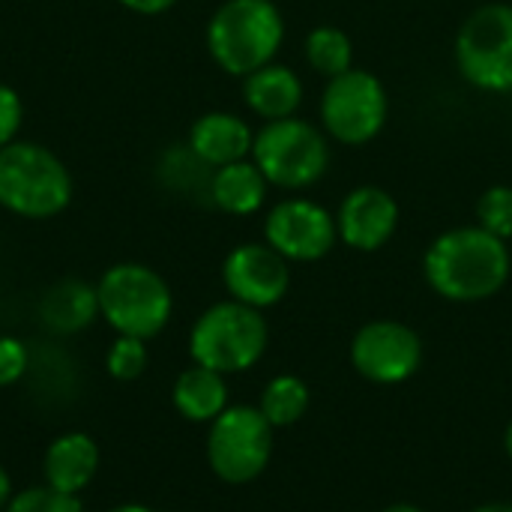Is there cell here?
<instances>
[{
  "label": "cell",
  "instance_id": "6da1fadb",
  "mask_svg": "<svg viewBox=\"0 0 512 512\" xmlns=\"http://www.w3.org/2000/svg\"><path fill=\"white\" fill-rule=\"evenodd\" d=\"M512 258L507 240L480 225L444 231L423 258L426 282L453 303H477L495 297L510 279Z\"/></svg>",
  "mask_w": 512,
  "mask_h": 512
},
{
  "label": "cell",
  "instance_id": "7a4b0ae2",
  "mask_svg": "<svg viewBox=\"0 0 512 512\" xmlns=\"http://www.w3.org/2000/svg\"><path fill=\"white\" fill-rule=\"evenodd\" d=\"M282 42L285 18L273 0H225L207 24L210 57L237 78L273 63Z\"/></svg>",
  "mask_w": 512,
  "mask_h": 512
},
{
  "label": "cell",
  "instance_id": "3957f363",
  "mask_svg": "<svg viewBox=\"0 0 512 512\" xmlns=\"http://www.w3.org/2000/svg\"><path fill=\"white\" fill-rule=\"evenodd\" d=\"M72 201L69 168L36 141L0 147V207L24 219L60 216Z\"/></svg>",
  "mask_w": 512,
  "mask_h": 512
},
{
  "label": "cell",
  "instance_id": "277c9868",
  "mask_svg": "<svg viewBox=\"0 0 512 512\" xmlns=\"http://www.w3.org/2000/svg\"><path fill=\"white\" fill-rule=\"evenodd\" d=\"M99 315L117 336L153 339L159 336L174 312L168 282L147 264H114L96 282Z\"/></svg>",
  "mask_w": 512,
  "mask_h": 512
},
{
  "label": "cell",
  "instance_id": "5b68a950",
  "mask_svg": "<svg viewBox=\"0 0 512 512\" xmlns=\"http://www.w3.org/2000/svg\"><path fill=\"white\" fill-rule=\"evenodd\" d=\"M270 342L267 321L261 309L237 300L213 303L198 315L189 333V354L198 366L222 375H237L252 369Z\"/></svg>",
  "mask_w": 512,
  "mask_h": 512
},
{
  "label": "cell",
  "instance_id": "8992f818",
  "mask_svg": "<svg viewBox=\"0 0 512 512\" xmlns=\"http://www.w3.org/2000/svg\"><path fill=\"white\" fill-rule=\"evenodd\" d=\"M252 162L270 186L306 189L318 183L330 165V147L318 126L300 117L267 120L252 141Z\"/></svg>",
  "mask_w": 512,
  "mask_h": 512
},
{
  "label": "cell",
  "instance_id": "52a82bcc",
  "mask_svg": "<svg viewBox=\"0 0 512 512\" xmlns=\"http://www.w3.org/2000/svg\"><path fill=\"white\" fill-rule=\"evenodd\" d=\"M273 426L252 405H228L207 432V462L222 483L258 480L273 456Z\"/></svg>",
  "mask_w": 512,
  "mask_h": 512
},
{
  "label": "cell",
  "instance_id": "ba28073f",
  "mask_svg": "<svg viewBox=\"0 0 512 512\" xmlns=\"http://www.w3.org/2000/svg\"><path fill=\"white\" fill-rule=\"evenodd\" d=\"M456 66L468 84L489 93L512 90V6L486 3L456 33Z\"/></svg>",
  "mask_w": 512,
  "mask_h": 512
},
{
  "label": "cell",
  "instance_id": "9c48e42d",
  "mask_svg": "<svg viewBox=\"0 0 512 512\" xmlns=\"http://www.w3.org/2000/svg\"><path fill=\"white\" fill-rule=\"evenodd\" d=\"M390 99L378 75L366 69H348L327 81L321 96V123L339 144H369L387 123Z\"/></svg>",
  "mask_w": 512,
  "mask_h": 512
},
{
  "label": "cell",
  "instance_id": "30bf717a",
  "mask_svg": "<svg viewBox=\"0 0 512 512\" xmlns=\"http://www.w3.org/2000/svg\"><path fill=\"white\" fill-rule=\"evenodd\" d=\"M336 240V216L309 198H285L264 219V243L273 246L285 261H318L333 249Z\"/></svg>",
  "mask_w": 512,
  "mask_h": 512
},
{
  "label": "cell",
  "instance_id": "8fae6325",
  "mask_svg": "<svg viewBox=\"0 0 512 512\" xmlns=\"http://www.w3.org/2000/svg\"><path fill=\"white\" fill-rule=\"evenodd\" d=\"M351 363L372 384H402L420 369L423 342L402 321H369L351 342Z\"/></svg>",
  "mask_w": 512,
  "mask_h": 512
},
{
  "label": "cell",
  "instance_id": "7c38bea8",
  "mask_svg": "<svg viewBox=\"0 0 512 512\" xmlns=\"http://www.w3.org/2000/svg\"><path fill=\"white\" fill-rule=\"evenodd\" d=\"M222 282L231 300L252 309L276 306L291 288L288 261L267 243H243L228 252L222 264Z\"/></svg>",
  "mask_w": 512,
  "mask_h": 512
},
{
  "label": "cell",
  "instance_id": "4fadbf2b",
  "mask_svg": "<svg viewBox=\"0 0 512 512\" xmlns=\"http://www.w3.org/2000/svg\"><path fill=\"white\" fill-rule=\"evenodd\" d=\"M399 228V204L381 186H357L336 213L339 240L357 252H375L393 240Z\"/></svg>",
  "mask_w": 512,
  "mask_h": 512
},
{
  "label": "cell",
  "instance_id": "5bb4252c",
  "mask_svg": "<svg viewBox=\"0 0 512 512\" xmlns=\"http://www.w3.org/2000/svg\"><path fill=\"white\" fill-rule=\"evenodd\" d=\"M255 132L249 123L231 111H207L189 129V150L210 168H222L252 156Z\"/></svg>",
  "mask_w": 512,
  "mask_h": 512
},
{
  "label": "cell",
  "instance_id": "9a60e30c",
  "mask_svg": "<svg viewBox=\"0 0 512 512\" xmlns=\"http://www.w3.org/2000/svg\"><path fill=\"white\" fill-rule=\"evenodd\" d=\"M99 471V447L87 432H63L54 438L42 459V477L45 486L81 495Z\"/></svg>",
  "mask_w": 512,
  "mask_h": 512
},
{
  "label": "cell",
  "instance_id": "2e32d148",
  "mask_svg": "<svg viewBox=\"0 0 512 512\" xmlns=\"http://www.w3.org/2000/svg\"><path fill=\"white\" fill-rule=\"evenodd\" d=\"M243 99L252 114L264 120L294 117L303 102V81L291 66L267 63L243 78Z\"/></svg>",
  "mask_w": 512,
  "mask_h": 512
},
{
  "label": "cell",
  "instance_id": "e0dca14e",
  "mask_svg": "<svg viewBox=\"0 0 512 512\" xmlns=\"http://www.w3.org/2000/svg\"><path fill=\"white\" fill-rule=\"evenodd\" d=\"M96 315H99V297L96 288L87 285L84 279H60L39 300V318L45 330L57 336H72L87 330Z\"/></svg>",
  "mask_w": 512,
  "mask_h": 512
},
{
  "label": "cell",
  "instance_id": "ac0fdd59",
  "mask_svg": "<svg viewBox=\"0 0 512 512\" xmlns=\"http://www.w3.org/2000/svg\"><path fill=\"white\" fill-rule=\"evenodd\" d=\"M267 177L252 159H240L222 168H213L210 201L228 216H252L267 201Z\"/></svg>",
  "mask_w": 512,
  "mask_h": 512
},
{
  "label": "cell",
  "instance_id": "d6986e66",
  "mask_svg": "<svg viewBox=\"0 0 512 512\" xmlns=\"http://www.w3.org/2000/svg\"><path fill=\"white\" fill-rule=\"evenodd\" d=\"M171 402L183 420L213 423L228 408V381L222 372L195 363L186 372H180V378L174 381Z\"/></svg>",
  "mask_w": 512,
  "mask_h": 512
},
{
  "label": "cell",
  "instance_id": "ffe728a7",
  "mask_svg": "<svg viewBox=\"0 0 512 512\" xmlns=\"http://www.w3.org/2000/svg\"><path fill=\"white\" fill-rule=\"evenodd\" d=\"M258 411L273 429H288L309 411V387L297 375H276L267 381Z\"/></svg>",
  "mask_w": 512,
  "mask_h": 512
},
{
  "label": "cell",
  "instance_id": "44dd1931",
  "mask_svg": "<svg viewBox=\"0 0 512 512\" xmlns=\"http://www.w3.org/2000/svg\"><path fill=\"white\" fill-rule=\"evenodd\" d=\"M306 60L309 66L324 75V78H336L342 72H348L354 66V45L351 36L333 24H321L306 36Z\"/></svg>",
  "mask_w": 512,
  "mask_h": 512
},
{
  "label": "cell",
  "instance_id": "7402d4cb",
  "mask_svg": "<svg viewBox=\"0 0 512 512\" xmlns=\"http://www.w3.org/2000/svg\"><path fill=\"white\" fill-rule=\"evenodd\" d=\"M210 177H213V168L204 165L192 150L189 144H180V147H171L162 153L159 159V180L180 192V195H192V192H207L210 198Z\"/></svg>",
  "mask_w": 512,
  "mask_h": 512
},
{
  "label": "cell",
  "instance_id": "603a6c76",
  "mask_svg": "<svg viewBox=\"0 0 512 512\" xmlns=\"http://www.w3.org/2000/svg\"><path fill=\"white\" fill-rule=\"evenodd\" d=\"M105 369L114 381H135L147 369V342L135 336H117L105 354Z\"/></svg>",
  "mask_w": 512,
  "mask_h": 512
},
{
  "label": "cell",
  "instance_id": "cb8c5ba5",
  "mask_svg": "<svg viewBox=\"0 0 512 512\" xmlns=\"http://www.w3.org/2000/svg\"><path fill=\"white\" fill-rule=\"evenodd\" d=\"M477 225L489 234L512 237V186H489L477 201Z\"/></svg>",
  "mask_w": 512,
  "mask_h": 512
},
{
  "label": "cell",
  "instance_id": "d4e9b609",
  "mask_svg": "<svg viewBox=\"0 0 512 512\" xmlns=\"http://www.w3.org/2000/svg\"><path fill=\"white\" fill-rule=\"evenodd\" d=\"M3 512H84V507L78 495H66L51 486H30L12 495Z\"/></svg>",
  "mask_w": 512,
  "mask_h": 512
},
{
  "label": "cell",
  "instance_id": "484cf974",
  "mask_svg": "<svg viewBox=\"0 0 512 512\" xmlns=\"http://www.w3.org/2000/svg\"><path fill=\"white\" fill-rule=\"evenodd\" d=\"M30 372V351L15 336H0V387L18 384Z\"/></svg>",
  "mask_w": 512,
  "mask_h": 512
},
{
  "label": "cell",
  "instance_id": "4316f807",
  "mask_svg": "<svg viewBox=\"0 0 512 512\" xmlns=\"http://www.w3.org/2000/svg\"><path fill=\"white\" fill-rule=\"evenodd\" d=\"M21 123H24L21 96H18L9 84H0V147L18 141Z\"/></svg>",
  "mask_w": 512,
  "mask_h": 512
},
{
  "label": "cell",
  "instance_id": "83f0119b",
  "mask_svg": "<svg viewBox=\"0 0 512 512\" xmlns=\"http://www.w3.org/2000/svg\"><path fill=\"white\" fill-rule=\"evenodd\" d=\"M117 3L132 9V12H138V15H159V12L171 9L177 0H117Z\"/></svg>",
  "mask_w": 512,
  "mask_h": 512
},
{
  "label": "cell",
  "instance_id": "f1b7e54d",
  "mask_svg": "<svg viewBox=\"0 0 512 512\" xmlns=\"http://www.w3.org/2000/svg\"><path fill=\"white\" fill-rule=\"evenodd\" d=\"M15 492H12V480H9V474H6V468L0 465V512L6 510V504H9V498H12Z\"/></svg>",
  "mask_w": 512,
  "mask_h": 512
},
{
  "label": "cell",
  "instance_id": "f546056e",
  "mask_svg": "<svg viewBox=\"0 0 512 512\" xmlns=\"http://www.w3.org/2000/svg\"><path fill=\"white\" fill-rule=\"evenodd\" d=\"M471 512H512V504H501V501H495V504H483V507H477V510Z\"/></svg>",
  "mask_w": 512,
  "mask_h": 512
},
{
  "label": "cell",
  "instance_id": "4dcf8cb0",
  "mask_svg": "<svg viewBox=\"0 0 512 512\" xmlns=\"http://www.w3.org/2000/svg\"><path fill=\"white\" fill-rule=\"evenodd\" d=\"M108 512H156L150 510V507H144V504H120V507H114V510Z\"/></svg>",
  "mask_w": 512,
  "mask_h": 512
},
{
  "label": "cell",
  "instance_id": "1f68e13d",
  "mask_svg": "<svg viewBox=\"0 0 512 512\" xmlns=\"http://www.w3.org/2000/svg\"><path fill=\"white\" fill-rule=\"evenodd\" d=\"M381 512H423L420 507H414V504H393V507H384Z\"/></svg>",
  "mask_w": 512,
  "mask_h": 512
},
{
  "label": "cell",
  "instance_id": "d6a6232c",
  "mask_svg": "<svg viewBox=\"0 0 512 512\" xmlns=\"http://www.w3.org/2000/svg\"><path fill=\"white\" fill-rule=\"evenodd\" d=\"M504 450H507V456L512 459V423L507 426V432H504Z\"/></svg>",
  "mask_w": 512,
  "mask_h": 512
}]
</instances>
